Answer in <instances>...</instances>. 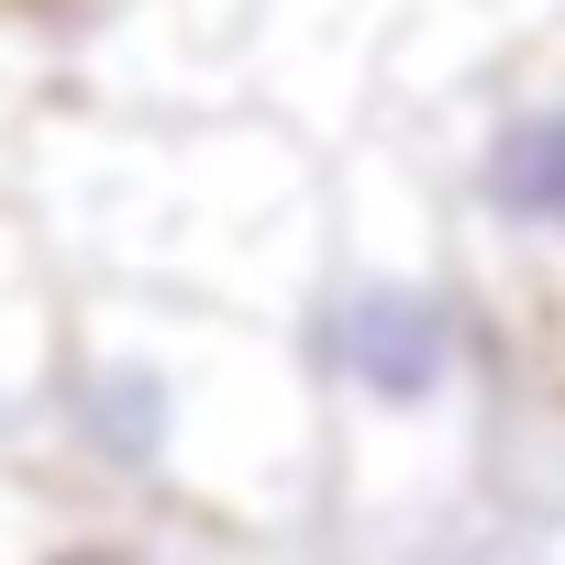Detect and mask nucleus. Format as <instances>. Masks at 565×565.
<instances>
[{"instance_id":"8","label":"nucleus","mask_w":565,"mask_h":565,"mask_svg":"<svg viewBox=\"0 0 565 565\" xmlns=\"http://www.w3.org/2000/svg\"><path fill=\"white\" fill-rule=\"evenodd\" d=\"M45 111L34 67H23V23H0V189H12V156H23V122Z\"/></svg>"},{"instance_id":"1","label":"nucleus","mask_w":565,"mask_h":565,"mask_svg":"<svg viewBox=\"0 0 565 565\" xmlns=\"http://www.w3.org/2000/svg\"><path fill=\"white\" fill-rule=\"evenodd\" d=\"M12 455L67 510L211 543H277L333 499V422L300 333L145 289H67L56 388Z\"/></svg>"},{"instance_id":"6","label":"nucleus","mask_w":565,"mask_h":565,"mask_svg":"<svg viewBox=\"0 0 565 565\" xmlns=\"http://www.w3.org/2000/svg\"><path fill=\"white\" fill-rule=\"evenodd\" d=\"M222 554H244V543L156 532V521H111V510H67V499H56V521L34 532L23 565H222Z\"/></svg>"},{"instance_id":"7","label":"nucleus","mask_w":565,"mask_h":565,"mask_svg":"<svg viewBox=\"0 0 565 565\" xmlns=\"http://www.w3.org/2000/svg\"><path fill=\"white\" fill-rule=\"evenodd\" d=\"M45 521H56V499H45V477H34V466H23L12 444H0V565H23Z\"/></svg>"},{"instance_id":"2","label":"nucleus","mask_w":565,"mask_h":565,"mask_svg":"<svg viewBox=\"0 0 565 565\" xmlns=\"http://www.w3.org/2000/svg\"><path fill=\"white\" fill-rule=\"evenodd\" d=\"M333 156L255 100H100L45 89L12 156V200L67 289H145L289 322L333 266Z\"/></svg>"},{"instance_id":"3","label":"nucleus","mask_w":565,"mask_h":565,"mask_svg":"<svg viewBox=\"0 0 565 565\" xmlns=\"http://www.w3.org/2000/svg\"><path fill=\"white\" fill-rule=\"evenodd\" d=\"M300 355L333 422V499L377 532L444 521L499 422V322L466 277V244L399 134H355L333 156V266L300 311Z\"/></svg>"},{"instance_id":"5","label":"nucleus","mask_w":565,"mask_h":565,"mask_svg":"<svg viewBox=\"0 0 565 565\" xmlns=\"http://www.w3.org/2000/svg\"><path fill=\"white\" fill-rule=\"evenodd\" d=\"M56 344H67V266L45 255L23 200L0 189V444H23V422L45 411Z\"/></svg>"},{"instance_id":"4","label":"nucleus","mask_w":565,"mask_h":565,"mask_svg":"<svg viewBox=\"0 0 565 565\" xmlns=\"http://www.w3.org/2000/svg\"><path fill=\"white\" fill-rule=\"evenodd\" d=\"M466 244V277L510 355L565 366V34L399 134Z\"/></svg>"}]
</instances>
